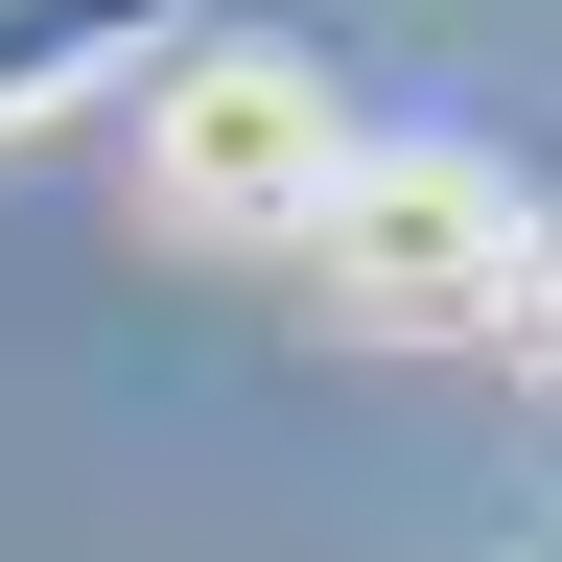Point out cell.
<instances>
[{
    "label": "cell",
    "instance_id": "6da1fadb",
    "mask_svg": "<svg viewBox=\"0 0 562 562\" xmlns=\"http://www.w3.org/2000/svg\"><path fill=\"white\" fill-rule=\"evenodd\" d=\"M281 258L351 351H539V188L469 140H351Z\"/></svg>",
    "mask_w": 562,
    "mask_h": 562
},
{
    "label": "cell",
    "instance_id": "7a4b0ae2",
    "mask_svg": "<svg viewBox=\"0 0 562 562\" xmlns=\"http://www.w3.org/2000/svg\"><path fill=\"white\" fill-rule=\"evenodd\" d=\"M328 165H351V117H328V70H305V47L188 24L165 70H140V211H165V235H235V258H281V235L328 211Z\"/></svg>",
    "mask_w": 562,
    "mask_h": 562
},
{
    "label": "cell",
    "instance_id": "3957f363",
    "mask_svg": "<svg viewBox=\"0 0 562 562\" xmlns=\"http://www.w3.org/2000/svg\"><path fill=\"white\" fill-rule=\"evenodd\" d=\"M188 24H211V0H0V140H24V117H70L94 70H165Z\"/></svg>",
    "mask_w": 562,
    "mask_h": 562
},
{
    "label": "cell",
    "instance_id": "277c9868",
    "mask_svg": "<svg viewBox=\"0 0 562 562\" xmlns=\"http://www.w3.org/2000/svg\"><path fill=\"white\" fill-rule=\"evenodd\" d=\"M516 562H539V539H516Z\"/></svg>",
    "mask_w": 562,
    "mask_h": 562
}]
</instances>
